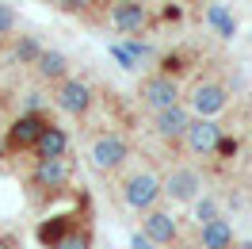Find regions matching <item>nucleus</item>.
I'll list each match as a JSON object with an SVG mask.
<instances>
[{"instance_id":"423d86ee","label":"nucleus","mask_w":252,"mask_h":249,"mask_svg":"<svg viewBox=\"0 0 252 249\" xmlns=\"http://www.w3.org/2000/svg\"><path fill=\"white\" fill-rule=\"evenodd\" d=\"M50 100L58 104V111L73 115V119H84V115L95 108V88L80 77H65V81L54 84V96H50Z\"/></svg>"},{"instance_id":"aec40b11","label":"nucleus","mask_w":252,"mask_h":249,"mask_svg":"<svg viewBox=\"0 0 252 249\" xmlns=\"http://www.w3.org/2000/svg\"><path fill=\"white\" fill-rule=\"evenodd\" d=\"M214 218H221V215H218V203L206 200V196H199V200H195V222H199V226H206V222H214Z\"/></svg>"},{"instance_id":"a878e982","label":"nucleus","mask_w":252,"mask_h":249,"mask_svg":"<svg viewBox=\"0 0 252 249\" xmlns=\"http://www.w3.org/2000/svg\"><path fill=\"white\" fill-rule=\"evenodd\" d=\"M0 249H19V238L16 234H0Z\"/></svg>"},{"instance_id":"4be33fe9","label":"nucleus","mask_w":252,"mask_h":249,"mask_svg":"<svg viewBox=\"0 0 252 249\" xmlns=\"http://www.w3.org/2000/svg\"><path fill=\"white\" fill-rule=\"evenodd\" d=\"M92 4H95V0H54V8L65 12V16H84Z\"/></svg>"},{"instance_id":"9b49d317","label":"nucleus","mask_w":252,"mask_h":249,"mask_svg":"<svg viewBox=\"0 0 252 249\" xmlns=\"http://www.w3.org/2000/svg\"><path fill=\"white\" fill-rule=\"evenodd\" d=\"M142 234L153 242V246H172L176 238H180V222H176L164 207H153V211H145L142 215Z\"/></svg>"},{"instance_id":"dca6fc26","label":"nucleus","mask_w":252,"mask_h":249,"mask_svg":"<svg viewBox=\"0 0 252 249\" xmlns=\"http://www.w3.org/2000/svg\"><path fill=\"white\" fill-rule=\"evenodd\" d=\"M46 54V46H42V39L38 35H16V42H12V65H38V58Z\"/></svg>"},{"instance_id":"7ed1b4c3","label":"nucleus","mask_w":252,"mask_h":249,"mask_svg":"<svg viewBox=\"0 0 252 249\" xmlns=\"http://www.w3.org/2000/svg\"><path fill=\"white\" fill-rule=\"evenodd\" d=\"M130 161V138L126 134H119V130H99V134H92V142H88V165H92L95 172H119Z\"/></svg>"},{"instance_id":"a211bd4d","label":"nucleus","mask_w":252,"mask_h":249,"mask_svg":"<svg viewBox=\"0 0 252 249\" xmlns=\"http://www.w3.org/2000/svg\"><path fill=\"white\" fill-rule=\"evenodd\" d=\"M191 62H195L191 50H168V54H160V69L157 73H164V77H172V81H184L191 73Z\"/></svg>"},{"instance_id":"4468645a","label":"nucleus","mask_w":252,"mask_h":249,"mask_svg":"<svg viewBox=\"0 0 252 249\" xmlns=\"http://www.w3.org/2000/svg\"><path fill=\"white\" fill-rule=\"evenodd\" d=\"M31 157H34V161H58V157H69V130L58 126V123H50Z\"/></svg>"},{"instance_id":"b1692460","label":"nucleus","mask_w":252,"mask_h":249,"mask_svg":"<svg viewBox=\"0 0 252 249\" xmlns=\"http://www.w3.org/2000/svg\"><path fill=\"white\" fill-rule=\"evenodd\" d=\"M23 111H34V115H42V96H38V92H27V104H23Z\"/></svg>"},{"instance_id":"393cba45","label":"nucleus","mask_w":252,"mask_h":249,"mask_svg":"<svg viewBox=\"0 0 252 249\" xmlns=\"http://www.w3.org/2000/svg\"><path fill=\"white\" fill-rule=\"evenodd\" d=\"M130 249H153V242H149V238H145V234L138 230L134 238H130Z\"/></svg>"},{"instance_id":"1a4fd4ad","label":"nucleus","mask_w":252,"mask_h":249,"mask_svg":"<svg viewBox=\"0 0 252 249\" xmlns=\"http://www.w3.org/2000/svg\"><path fill=\"white\" fill-rule=\"evenodd\" d=\"M164 196L180 207H195V200L203 196V176L191 169V165H176L164 176Z\"/></svg>"},{"instance_id":"39448f33","label":"nucleus","mask_w":252,"mask_h":249,"mask_svg":"<svg viewBox=\"0 0 252 249\" xmlns=\"http://www.w3.org/2000/svg\"><path fill=\"white\" fill-rule=\"evenodd\" d=\"M180 81L164 77V73H149V77H142V84H138V104H142L149 115H160V111H168L180 104Z\"/></svg>"},{"instance_id":"ddd939ff","label":"nucleus","mask_w":252,"mask_h":249,"mask_svg":"<svg viewBox=\"0 0 252 249\" xmlns=\"http://www.w3.org/2000/svg\"><path fill=\"white\" fill-rule=\"evenodd\" d=\"M218 138H221V126L214 123V119H195L191 130H188V150L195 157H214Z\"/></svg>"},{"instance_id":"20e7f679","label":"nucleus","mask_w":252,"mask_h":249,"mask_svg":"<svg viewBox=\"0 0 252 249\" xmlns=\"http://www.w3.org/2000/svg\"><path fill=\"white\" fill-rule=\"evenodd\" d=\"M50 119L46 115H34V111H19L12 123L4 126V150L8 154H34L38 138L46 134Z\"/></svg>"},{"instance_id":"6ab92c4d","label":"nucleus","mask_w":252,"mask_h":249,"mask_svg":"<svg viewBox=\"0 0 252 249\" xmlns=\"http://www.w3.org/2000/svg\"><path fill=\"white\" fill-rule=\"evenodd\" d=\"M16 31H19V12L12 4L0 0V39H8V35H16Z\"/></svg>"},{"instance_id":"412c9836","label":"nucleus","mask_w":252,"mask_h":249,"mask_svg":"<svg viewBox=\"0 0 252 249\" xmlns=\"http://www.w3.org/2000/svg\"><path fill=\"white\" fill-rule=\"evenodd\" d=\"M58 249H92V226H77Z\"/></svg>"},{"instance_id":"5701e85b","label":"nucleus","mask_w":252,"mask_h":249,"mask_svg":"<svg viewBox=\"0 0 252 249\" xmlns=\"http://www.w3.org/2000/svg\"><path fill=\"white\" fill-rule=\"evenodd\" d=\"M237 146H241V142H237L233 134H221V138H218V150H214V157H221V161H229V157L237 154Z\"/></svg>"},{"instance_id":"bb28decb","label":"nucleus","mask_w":252,"mask_h":249,"mask_svg":"<svg viewBox=\"0 0 252 249\" xmlns=\"http://www.w3.org/2000/svg\"><path fill=\"white\" fill-rule=\"evenodd\" d=\"M168 249H199V246H195V242H188V238H176Z\"/></svg>"},{"instance_id":"9d476101","label":"nucleus","mask_w":252,"mask_h":249,"mask_svg":"<svg viewBox=\"0 0 252 249\" xmlns=\"http://www.w3.org/2000/svg\"><path fill=\"white\" fill-rule=\"evenodd\" d=\"M111 27L123 35H134V31H145L149 27V19H153V12H149V0H111Z\"/></svg>"},{"instance_id":"f257e3e1","label":"nucleus","mask_w":252,"mask_h":249,"mask_svg":"<svg viewBox=\"0 0 252 249\" xmlns=\"http://www.w3.org/2000/svg\"><path fill=\"white\" fill-rule=\"evenodd\" d=\"M73 180V161L69 157H58V161H31V172L23 176V188L34 203L58 200Z\"/></svg>"},{"instance_id":"f3484780","label":"nucleus","mask_w":252,"mask_h":249,"mask_svg":"<svg viewBox=\"0 0 252 249\" xmlns=\"http://www.w3.org/2000/svg\"><path fill=\"white\" fill-rule=\"evenodd\" d=\"M34 73L42 81H50V84H58V81L69 77V58H65L62 50H46V54L38 58V65H34Z\"/></svg>"},{"instance_id":"2eb2a0df","label":"nucleus","mask_w":252,"mask_h":249,"mask_svg":"<svg viewBox=\"0 0 252 249\" xmlns=\"http://www.w3.org/2000/svg\"><path fill=\"white\" fill-rule=\"evenodd\" d=\"M199 249H237V234L229 218H214V222L199 226Z\"/></svg>"},{"instance_id":"cd10ccee","label":"nucleus","mask_w":252,"mask_h":249,"mask_svg":"<svg viewBox=\"0 0 252 249\" xmlns=\"http://www.w3.org/2000/svg\"><path fill=\"white\" fill-rule=\"evenodd\" d=\"M237 249H252V242H241V246H237Z\"/></svg>"},{"instance_id":"6e6552de","label":"nucleus","mask_w":252,"mask_h":249,"mask_svg":"<svg viewBox=\"0 0 252 249\" xmlns=\"http://www.w3.org/2000/svg\"><path fill=\"white\" fill-rule=\"evenodd\" d=\"M191 123H195V115H191L188 104H176V108L160 111V115H153V134H157L164 146H172V150H180V146H188V130Z\"/></svg>"},{"instance_id":"f8f14e48","label":"nucleus","mask_w":252,"mask_h":249,"mask_svg":"<svg viewBox=\"0 0 252 249\" xmlns=\"http://www.w3.org/2000/svg\"><path fill=\"white\" fill-rule=\"evenodd\" d=\"M77 226H84V218H77L73 211H62V215L42 218V222H38V230H34V238H38L46 249H58L65 238H69V234L77 230Z\"/></svg>"},{"instance_id":"f03ea898","label":"nucleus","mask_w":252,"mask_h":249,"mask_svg":"<svg viewBox=\"0 0 252 249\" xmlns=\"http://www.w3.org/2000/svg\"><path fill=\"white\" fill-rule=\"evenodd\" d=\"M115 196H119L130 211L145 215V211H153V207L164 200V180H160L157 172H149V169L126 172L123 180H119V192H115Z\"/></svg>"},{"instance_id":"0eeeda50","label":"nucleus","mask_w":252,"mask_h":249,"mask_svg":"<svg viewBox=\"0 0 252 249\" xmlns=\"http://www.w3.org/2000/svg\"><path fill=\"white\" fill-rule=\"evenodd\" d=\"M225 104H229V88H225L221 81H214V77L195 81L191 92H188V108H191L195 119H214Z\"/></svg>"}]
</instances>
